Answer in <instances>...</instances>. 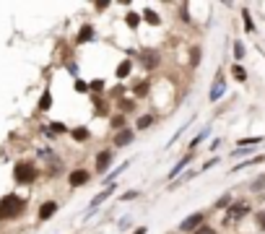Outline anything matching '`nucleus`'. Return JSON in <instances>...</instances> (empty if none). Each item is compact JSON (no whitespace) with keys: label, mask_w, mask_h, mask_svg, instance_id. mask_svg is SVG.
<instances>
[{"label":"nucleus","mask_w":265,"mask_h":234,"mask_svg":"<svg viewBox=\"0 0 265 234\" xmlns=\"http://www.w3.org/2000/svg\"><path fill=\"white\" fill-rule=\"evenodd\" d=\"M26 214V200L16 193H8L0 198V221H16Z\"/></svg>","instance_id":"f257e3e1"},{"label":"nucleus","mask_w":265,"mask_h":234,"mask_svg":"<svg viewBox=\"0 0 265 234\" xmlns=\"http://www.w3.org/2000/svg\"><path fill=\"white\" fill-rule=\"evenodd\" d=\"M252 214V203L249 200H234L229 208L224 211V221H221V226H231V224H239L245 216H249Z\"/></svg>","instance_id":"f03ea898"},{"label":"nucleus","mask_w":265,"mask_h":234,"mask_svg":"<svg viewBox=\"0 0 265 234\" xmlns=\"http://www.w3.org/2000/svg\"><path fill=\"white\" fill-rule=\"evenodd\" d=\"M36 177H39V169H36L34 162H16L13 164V180H16V185H34Z\"/></svg>","instance_id":"7ed1b4c3"},{"label":"nucleus","mask_w":265,"mask_h":234,"mask_svg":"<svg viewBox=\"0 0 265 234\" xmlns=\"http://www.w3.org/2000/svg\"><path fill=\"white\" fill-rule=\"evenodd\" d=\"M206 218H208V214H206V211H195V214L185 216L182 221L177 224V232H179V234H193V232H198L200 226L206 224Z\"/></svg>","instance_id":"20e7f679"},{"label":"nucleus","mask_w":265,"mask_h":234,"mask_svg":"<svg viewBox=\"0 0 265 234\" xmlns=\"http://www.w3.org/2000/svg\"><path fill=\"white\" fill-rule=\"evenodd\" d=\"M112 159H115V151H112V148H102L99 154H96V159H94L96 162V172H99V175H107Z\"/></svg>","instance_id":"39448f33"},{"label":"nucleus","mask_w":265,"mask_h":234,"mask_svg":"<svg viewBox=\"0 0 265 234\" xmlns=\"http://www.w3.org/2000/svg\"><path fill=\"white\" fill-rule=\"evenodd\" d=\"M138 60H141V65L146 68V71H154V68L161 65V52H156V50H143Z\"/></svg>","instance_id":"423d86ee"},{"label":"nucleus","mask_w":265,"mask_h":234,"mask_svg":"<svg viewBox=\"0 0 265 234\" xmlns=\"http://www.w3.org/2000/svg\"><path fill=\"white\" fill-rule=\"evenodd\" d=\"M115 190H117V182H112V185H104V190H102V193H96L94 198H91V203H88V214H94V211L99 208L102 203L107 200V198H109V195L115 193Z\"/></svg>","instance_id":"0eeeda50"},{"label":"nucleus","mask_w":265,"mask_h":234,"mask_svg":"<svg viewBox=\"0 0 265 234\" xmlns=\"http://www.w3.org/2000/svg\"><path fill=\"white\" fill-rule=\"evenodd\" d=\"M226 94V81H224V71L216 73V81L213 86H211V94H208V102H218L221 96Z\"/></svg>","instance_id":"6e6552de"},{"label":"nucleus","mask_w":265,"mask_h":234,"mask_svg":"<svg viewBox=\"0 0 265 234\" xmlns=\"http://www.w3.org/2000/svg\"><path fill=\"white\" fill-rule=\"evenodd\" d=\"M133 141H135V130H133V127H123V130H117L115 138H112L115 148H125V146H130Z\"/></svg>","instance_id":"1a4fd4ad"},{"label":"nucleus","mask_w":265,"mask_h":234,"mask_svg":"<svg viewBox=\"0 0 265 234\" xmlns=\"http://www.w3.org/2000/svg\"><path fill=\"white\" fill-rule=\"evenodd\" d=\"M88 180H91V172L88 169H73L71 175H68V185L71 187H83V185H88Z\"/></svg>","instance_id":"9d476101"},{"label":"nucleus","mask_w":265,"mask_h":234,"mask_svg":"<svg viewBox=\"0 0 265 234\" xmlns=\"http://www.w3.org/2000/svg\"><path fill=\"white\" fill-rule=\"evenodd\" d=\"M57 211H60V203L57 200H44L42 206H39V211H36V218H39V221H50Z\"/></svg>","instance_id":"9b49d317"},{"label":"nucleus","mask_w":265,"mask_h":234,"mask_svg":"<svg viewBox=\"0 0 265 234\" xmlns=\"http://www.w3.org/2000/svg\"><path fill=\"white\" fill-rule=\"evenodd\" d=\"M193 151H190V154H187V156H182V159H179L177 164H174V167L169 169V180H177V175H179V172H182V169H187V164H190L193 162Z\"/></svg>","instance_id":"f8f14e48"},{"label":"nucleus","mask_w":265,"mask_h":234,"mask_svg":"<svg viewBox=\"0 0 265 234\" xmlns=\"http://www.w3.org/2000/svg\"><path fill=\"white\" fill-rule=\"evenodd\" d=\"M94 39V26L91 24H83L81 29H78V36H75V42L78 44H86V42H91Z\"/></svg>","instance_id":"ddd939ff"},{"label":"nucleus","mask_w":265,"mask_h":234,"mask_svg":"<svg viewBox=\"0 0 265 234\" xmlns=\"http://www.w3.org/2000/svg\"><path fill=\"white\" fill-rule=\"evenodd\" d=\"M156 117L154 115H138V120H135V130H148V127H154Z\"/></svg>","instance_id":"4468645a"},{"label":"nucleus","mask_w":265,"mask_h":234,"mask_svg":"<svg viewBox=\"0 0 265 234\" xmlns=\"http://www.w3.org/2000/svg\"><path fill=\"white\" fill-rule=\"evenodd\" d=\"M130 164H133V162H123V164H120V167H117L115 172H109V175H107V180H104V185H112V182H115V180H117L120 175H123V172H125L127 167H130Z\"/></svg>","instance_id":"2eb2a0df"},{"label":"nucleus","mask_w":265,"mask_h":234,"mask_svg":"<svg viewBox=\"0 0 265 234\" xmlns=\"http://www.w3.org/2000/svg\"><path fill=\"white\" fill-rule=\"evenodd\" d=\"M130 71H133V60H123V63L117 65V78H127V75H130Z\"/></svg>","instance_id":"dca6fc26"},{"label":"nucleus","mask_w":265,"mask_h":234,"mask_svg":"<svg viewBox=\"0 0 265 234\" xmlns=\"http://www.w3.org/2000/svg\"><path fill=\"white\" fill-rule=\"evenodd\" d=\"M109 125H112V130H123V127H127V123H125V115H123V112H120V115H112L109 117Z\"/></svg>","instance_id":"f3484780"},{"label":"nucleus","mask_w":265,"mask_h":234,"mask_svg":"<svg viewBox=\"0 0 265 234\" xmlns=\"http://www.w3.org/2000/svg\"><path fill=\"white\" fill-rule=\"evenodd\" d=\"M231 203H234V198H231V193H226V195H221V198H218V200L213 203V208H216V211H226V208L231 206Z\"/></svg>","instance_id":"a211bd4d"},{"label":"nucleus","mask_w":265,"mask_h":234,"mask_svg":"<svg viewBox=\"0 0 265 234\" xmlns=\"http://www.w3.org/2000/svg\"><path fill=\"white\" fill-rule=\"evenodd\" d=\"M71 135H73V141H78V143H83V141H88V138H91L88 127H75V130H71Z\"/></svg>","instance_id":"6ab92c4d"},{"label":"nucleus","mask_w":265,"mask_h":234,"mask_svg":"<svg viewBox=\"0 0 265 234\" xmlns=\"http://www.w3.org/2000/svg\"><path fill=\"white\" fill-rule=\"evenodd\" d=\"M231 75H234L237 81H242V84H245V81H247V71H245V65L234 63V65H231Z\"/></svg>","instance_id":"aec40b11"},{"label":"nucleus","mask_w":265,"mask_h":234,"mask_svg":"<svg viewBox=\"0 0 265 234\" xmlns=\"http://www.w3.org/2000/svg\"><path fill=\"white\" fill-rule=\"evenodd\" d=\"M143 18H146L151 26H159V24H161V18H159V13H156V11H151V8H146V11H143Z\"/></svg>","instance_id":"412c9836"},{"label":"nucleus","mask_w":265,"mask_h":234,"mask_svg":"<svg viewBox=\"0 0 265 234\" xmlns=\"http://www.w3.org/2000/svg\"><path fill=\"white\" fill-rule=\"evenodd\" d=\"M50 107H52V94H50V89H44V94H42V99H39V109L47 112Z\"/></svg>","instance_id":"4be33fe9"},{"label":"nucleus","mask_w":265,"mask_h":234,"mask_svg":"<svg viewBox=\"0 0 265 234\" xmlns=\"http://www.w3.org/2000/svg\"><path fill=\"white\" fill-rule=\"evenodd\" d=\"M249 190H252V193H263V190H265V175L255 177L252 182H249Z\"/></svg>","instance_id":"5701e85b"},{"label":"nucleus","mask_w":265,"mask_h":234,"mask_svg":"<svg viewBox=\"0 0 265 234\" xmlns=\"http://www.w3.org/2000/svg\"><path fill=\"white\" fill-rule=\"evenodd\" d=\"M245 55H247V50H245V44L242 42H234V60L242 65V60H245Z\"/></svg>","instance_id":"b1692460"},{"label":"nucleus","mask_w":265,"mask_h":234,"mask_svg":"<svg viewBox=\"0 0 265 234\" xmlns=\"http://www.w3.org/2000/svg\"><path fill=\"white\" fill-rule=\"evenodd\" d=\"M255 226H257V232H265V208L255 214Z\"/></svg>","instance_id":"393cba45"},{"label":"nucleus","mask_w":265,"mask_h":234,"mask_svg":"<svg viewBox=\"0 0 265 234\" xmlns=\"http://www.w3.org/2000/svg\"><path fill=\"white\" fill-rule=\"evenodd\" d=\"M125 24L130 26V29H138V24H141V16H138V13H127V16H125Z\"/></svg>","instance_id":"a878e982"},{"label":"nucleus","mask_w":265,"mask_h":234,"mask_svg":"<svg viewBox=\"0 0 265 234\" xmlns=\"http://www.w3.org/2000/svg\"><path fill=\"white\" fill-rule=\"evenodd\" d=\"M190 177H195V172H185V175L179 177V180H174V182H172L169 187H179V185H185V182H187V180H190Z\"/></svg>","instance_id":"bb28decb"},{"label":"nucleus","mask_w":265,"mask_h":234,"mask_svg":"<svg viewBox=\"0 0 265 234\" xmlns=\"http://www.w3.org/2000/svg\"><path fill=\"white\" fill-rule=\"evenodd\" d=\"M242 18H245V29H247V32H255V24H252V18H249L247 8H245V13H242Z\"/></svg>","instance_id":"cd10ccee"},{"label":"nucleus","mask_w":265,"mask_h":234,"mask_svg":"<svg viewBox=\"0 0 265 234\" xmlns=\"http://www.w3.org/2000/svg\"><path fill=\"white\" fill-rule=\"evenodd\" d=\"M135 94H138V96H146V94H148V81H143V84H135Z\"/></svg>","instance_id":"c85d7f7f"},{"label":"nucleus","mask_w":265,"mask_h":234,"mask_svg":"<svg viewBox=\"0 0 265 234\" xmlns=\"http://www.w3.org/2000/svg\"><path fill=\"white\" fill-rule=\"evenodd\" d=\"M138 195H141L138 190H127V193H123V195H120V200H123V203H125V200H135Z\"/></svg>","instance_id":"c756f323"},{"label":"nucleus","mask_w":265,"mask_h":234,"mask_svg":"<svg viewBox=\"0 0 265 234\" xmlns=\"http://www.w3.org/2000/svg\"><path fill=\"white\" fill-rule=\"evenodd\" d=\"M75 91H81V94H86L88 91V84H86V81H81V78H75Z\"/></svg>","instance_id":"7c9ffc66"},{"label":"nucleus","mask_w":265,"mask_h":234,"mask_svg":"<svg viewBox=\"0 0 265 234\" xmlns=\"http://www.w3.org/2000/svg\"><path fill=\"white\" fill-rule=\"evenodd\" d=\"M96 104H94V109H96V115H107V104H104L102 99H94Z\"/></svg>","instance_id":"2f4dec72"},{"label":"nucleus","mask_w":265,"mask_h":234,"mask_svg":"<svg viewBox=\"0 0 265 234\" xmlns=\"http://www.w3.org/2000/svg\"><path fill=\"white\" fill-rule=\"evenodd\" d=\"M88 89H91V91H104V81L96 78V81H91V84H88Z\"/></svg>","instance_id":"473e14b6"},{"label":"nucleus","mask_w":265,"mask_h":234,"mask_svg":"<svg viewBox=\"0 0 265 234\" xmlns=\"http://www.w3.org/2000/svg\"><path fill=\"white\" fill-rule=\"evenodd\" d=\"M193 234H216V229H213V226H208V224H203L200 229H198V232H193Z\"/></svg>","instance_id":"72a5a7b5"},{"label":"nucleus","mask_w":265,"mask_h":234,"mask_svg":"<svg viewBox=\"0 0 265 234\" xmlns=\"http://www.w3.org/2000/svg\"><path fill=\"white\" fill-rule=\"evenodd\" d=\"M52 133H68V127L63 123H52Z\"/></svg>","instance_id":"f704fd0d"},{"label":"nucleus","mask_w":265,"mask_h":234,"mask_svg":"<svg viewBox=\"0 0 265 234\" xmlns=\"http://www.w3.org/2000/svg\"><path fill=\"white\" fill-rule=\"evenodd\" d=\"M133 107H135V104H133V99H125V102H123V115H125V112H130Z\"/></svg>","instance_id":"c9c22d12"},{"label":"nucleus","mask_w":265,"mask_h":234,"mask_svg":"<svg viewBox=\"0 0 265 234\" xmlns=\"http://www.w3.org/2000/svg\"><path fill=\"white\" fill-rule=\"evenodd\" d=\"M213 164H218V159H211V162H206V164H203V172H206V169H211Z\"/></svg>","instance_id":"e433bc0d"},{"label":"nucleus","mask_w":265,"mask_h":234,"mask_svg":"<svg viewBox=\"0 0 265 234\" xmlns=\"http://www.w3.org/2000/svg\"><path fill=\"white\" fill-rule=\"evenodd\" d=\"M146 232H148V229H146V226H138V229H135L133 234H146Z\"/></svg>","instance_id":"4c0bfd02"}]
</instances>
